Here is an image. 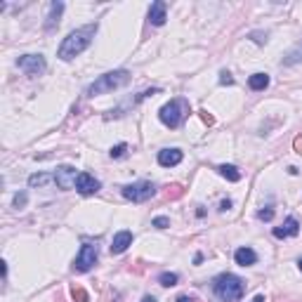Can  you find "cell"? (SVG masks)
Returning a JSON list of instances; mask_svg holds the SVG:
<instances>
[{
	"label": "cell",
	"mask_w": 302,
	"mask_h": 302,
	"mask_svg": "<svg viewBox=\"0 0 302 302\" xmlns=\"http://www.w3.org/2000/svg\"><path fill=\"white\" fill-rule=\"evenodd\" d=\"M71 298H74L76 302H90V298H88V293H85V288L80 286H71Z\"/></svg>",
	"instance_id": "obj_21"
},
{
	"label": "cell",
	"mask_w": 302,
	"mask_h": 302,
	"mask_svg": "<svg viewBox=\"0 0 302 302\" xmlns=\"http://www.w3.org/2000/svg\"><path fill=\"white\" fill-rule=\"evenodd\" d=\"M99 302H109V293H104V295H102V300Z\"/></svg>",
	"instance_id": "obj_34"
},
{
	"label": "cell",
	"mask_w": 302,
	"mask_h": 302,
	"mask_svg": "<svg viewBox=\"0 0 302 302\" xmlns=\"http://www.w3.org/2000/svg\"><path fill=\"white\" fill-rule=\"evenodd\" d=\"M158 163L163 168H172L182 163V151L180 149H163L158 151Z\"/></svg>",
	"instance_id": "obj_13"
},
{
	"label": "cell",
	"mask_w": 302,
	"mask_h": 302,
	"mask_svg": "<svg viewBox=\"0 0 302 302\" xmlns=\"http://www.w3.org/2000/svg\"><path fill=\"white\" fill-rule=\"evenodd\" d=\"M97 260H99V248L94 243H83V248H80L78 257L74 260V267L71 269L78 274H85L97 264Z\"/></svg>",
	"instance_id": "obj_6"
},
{
	"label": "cell",
	"mask_w": 302,
	"mask_h": 302,
	"mask_svg": "<svg viewBox=\"0 0 302 302\" xmlns=\"http://www.w3.org/2000/svg\"><path fill=\"white\" fill-rule=\"evenodd\" d=\"M229 208H231V201H229V198H226V201H222V203H220V210H229Z\"/></svg>",
	"instance_id": "obj_30"
},
{
	"label": "cell",
	"mask_w": 302,
	"mask_h": 302,
	"mask_svg": "<svg viewBox=\"0 0 302 302\" xmlns=\"http://www.w3.org/2000/svg\"><path fill=\"white\" fill-rule=\"evenodd\" d=\"M26 206V191H19L15 196V208H24Z\"/></svg>",
	"instance_id": "obj_26"
},
{
	"label": "cell",
	"mask_w": 302,
	"mask_h": 302,
	"mask_svg": "<svg viewBox=\"0 0 302 302\" xmlns=\"http://www.w3.org/2000/svg\"><path fill=\"white\" fill-rule=\"evenodd\" d=\"M163 196L168 201H177V198L184 196V189H182V184H168L166 189H163Z\"/></svg>",
	"instance_id": "obj_18"
},
{
	"label": "cell",
	"mask_w": 302,
	"mask_h": 302,
	"mask_svg": "<svg viewBox=\"0 0 302 302\" xmlns=\"http://www.w3.org/2000/svg\"><path fill=\"white\" fill-rule=\"evenodd\" d=\"M123 196L128 198V201H132V203H144V201L156 196V184L147 180L128 184V187H123Z\"/></svg>",
	"instance_id": "obj_5"
},
{
	"label": "cell",
	"mask_w": 302,
	"mask_h": 302,
	"mask_svg": "<svg viewBox=\"0 0 302 302\" xmlns=\"http://www.w3.org/2000/svg\"><path fill=\"white\" fill-rule=\"evenodd\" d=\"M250 302H264V295H255V298H253Z\"/></svg>",
	"instance_id": "obj_33"
},
{
	"label": "cell",
	"mask_w": 302,
	"mask_h": 302,
	"mask_svg": "<svg viewBox=\"0 0 302 302\" xmlns=\"http://www.w3.org/2000/svg\"><path fill=\"white\" fill-rule=\"evenodd\" d=\"M151 225H153V226H158V229H168V226H170V220L161 215V217H153V222H151Z\"/></svg>",
	"instance_id": "obj_25"
},
{
	"label": "cell",
	"mask_w": 302,
	"mask_h": 302,
	"mask_svg": "<svg viewBox=\"0 0 302 302\" xmlns=\"http://www.w3.org/2000/svg\"><path fill=\"white\" fill-rule=\"evenodd\" d=\"M248 85H250V90H264L267 85H269V76L267 74H253L248 78Z\"/></svg>",
	"instance_id": "obj_16"
},
{
	"label": "cell",
	"mask_w": 302,
	"mask_h": 302,
	"mask_svg": "<svg viewBox=\"0 0 302 302\" xmlns=\"http://www.w3.org/2000/svg\"><path fill=\"white\" fill-rule=\"evenodd\" d=\"M250 38L255 40L257 45H264V43H267V33H260V31H255V33H250Z\"/></svg>",
	"instance_id": "obj_27"
},
{
	"label": "cell",
	"mask_w": 302,
	"mask_h": 302,
	"mask_svg": "<svg viewBox=\"0 0 302 302\" xmlns=\"http://www.w3.org/2000/svg\"><path fill=\"white\" fill-rule=\"evenodd\" d=\"M293 147H295V151L302 156V135H298L295 137V142H293Z\"/></svg>",
	"instance_id": "obj_29"
},
{
	"label": "cell",
	"mask_w": 302,
	"mask_h": 302,
	"mask_svg": "<svg viewBox=\"0 0 302 302\" xmlns=\"http://www.w3.org/2000/svg\"><path fill=\"white\" fill-rule=\"evenodd\" d=\"M125 151H128V144H116V147L109 151V153H111V158H123V156H125Z\"/></svg>",
	"instance_id": "obj_23"
},
{
	"label": "cell",
	"mask_w": 302,
	"mask_h": 302,
	"mask_svg": "<svg viewBox=\"0 0 302 302\" xmlns=\"http://www.w3.org/2000/svg\"><path fill=\"white\" fill-rule=\"evenodd\" d=\"M298 267H300V272H302V260H300V262H298Z\"/></svg>",
	"instance_id": "obj_35"
},
{
	"label": "cell",
	"mask_w": 302,
	"mask_h": 302,
	"mask_svg": "<svg viewBox=\"0 0 302 302\" xmlns=\"http://www.w3.org/2000/svg\"><path fill=\"white\" fill-rule=\"evenodd\" d=\"M130 245H132V231L123 229V231H118V234L113 236V241H111V245H109V250H111V255H123Z\"/></svg>",
	"instance_id": "obj_10"
},
{
	"label": "cell",
	"mask_w": 302,
	"mask_h": 302,
	"mask_svg": "<svg viewBox=\"0 0 302 302\" xmlns=\"http://www.w3.org/2000/svg\"><path fill=\"white\" fill-rule=\"evenodd\" d=\"M177 281H180V276H177L175 272H163L161 276H158V283H161V286H166V288L177 286Z\"/></svg>",
	"instance_id": "obj_19"
},
{
	"label": "cell",
	"mask_w": 302,
	"mask_h": 302,
	"mask_svg": "<svg viewBox=\"0 0 302 302\" xmlns=\"http://www.w3.org/2000/svg\"><path fill=\"white\" fill-rule=\"evenodd\" d=\"M257 217H260L262 222H269V220H274V208H272V206H267V208H262V210L257 212Z\"/></svg>",
	"instance_id": "obj_22"
},
{
	"label": "cell",
	"mask_w": 302,
	"mask_h": 302,
	"mask_svg": "<svg viewBox=\"0 0 302 302\" xmlns=\"http://www.w3.org/2000/svg\"><path fill=\"white\" fill-rule=\"evenodd\" d=\"M64 12V2H52L50 5V15H47V21H45V31H52L55 26H59V17Z\"/></svg>",
	"instance_id": "obj_15"
},
{
	"label": "cell",
	"mask_w": 302,
	"mask_h": 302,
	"mask_svg": "<svg viewBox=\"0 0 302 302\" xmlns=\"http://www.w3.org/2000/svg\"><path fill=\"white\" fill-rule=\"evenodd\" d=\"M50 180H52L50 175H45V172H38V175H31V177H29V184H31V187H45Z\"/></svg>",
	"instance_id": "obj_20"
},
{
	"label": "cell",
	"mask_w": 302,
	"mask_h": 302,
	"mask_svg": "<svg viewBox=\"0 0 302 302\" xmlns=\"http://www.w3.org/2000/svg\"><path fill=\"white\" fill-rule=\"evenodd\" d=\"M130 78H132V76H130V71H125V69L109 71V74L99 76L90 88H88V94L94 97V94H104V92L118 90V88H123V85H128V83H130Z\"/></svg>",
	"instance_id": "obj_4"
},
{
	"label": "cell",
	"mask_w": 302,
	"mask_h": 302,
	"mask_svg": "<svg viewBox=\"0 0 302 302\" xmlns=\"http://www.w3.org/2000/svg\"><path fill=\"white\" fill-rule=\"evenodd\" d=\"M217 170H220V175L226 177L229 182H239V180H241V172H239V168H236V166H226V163H225V166H220Z\"/></svg>",
	"instance_id": "obj_17"
},
{
	"label": "cell",
	"mask_w": 302,
	"mask_h": 302,
	"mask_svg": "<svg viewBox=\"0 0 302 302\" xmlns=\"http://www.w3.org/2000/svg\"><path fill=\"white\" fill-rule=\"evenodd\" d=\"M78 175H80V172H76L74 166H61V168H57V172H55V182H57V187H59V189L66 191V189L76 187Z\"/></svg>",
	"instance_id": "obj_8"
},
{
	"label": "cell",
	"mask_w": 302,
	"mask_h": 302,
	"mask_svg": "<svg viewBox=\"0 0 302 302\" xmlns=\"http://www.w3.org/2000/svg\"><path fill=\"white\" fill-rule=\"evenodd\" d=\"M212 290L222 302H239L245 293V283L236 274H220L212 281Z\"/></svg>",
	"instance_id": "obj_2"
},
{
	"label": "cell",
	"mask_w": 302,
	"mask_h": 302,
	"mask_svg": "<svg viewBox=\"0 0 302 302\" xmlns=\"http://www.w3.org/2000/svg\"><path fill=\"white\" fill-rule=\"evenodd\" d=\"M17 66L29 76H40V74H45V69H47L43 55H21L17 59Z\"/></svg>",
	"instance_id": "obj_7"
},
{
	"label": "cell",
	"mask_w": 302,
	"mask_h": 302,
	"mask_svg": "<svg viewBox=\"0 0 302 302\" xmlns=\"http://www.w3.org/2000/svg\"><path fill=\"white\" fill-rule=\"evenodd\" d=\"M99 187H102L99 180H94L90 172H80L78 180H76V189H78V194H83V196H92V194H97Z\"/></svg>",
	"instance_id": "obj_9"
},
{
	"label": "cell",
	"mask_w": 302,
	"mask_h": 302,
	"mask_svg": "<svg viewBox=\"0 0 302 302\" xmlns=\"http://www.w3.org/2000/svg\"><path fill=\"white\" fill-rule=\"evenodd\" d=\"M142 302H156V298H153V295H144V298H142Z\"/></svg>",
	"instance_id": "obj_32"
},
{
	"label": "cell",
	"mask_w": 302,
	"mask_h": 302,
	"mask_svg": "<svg viewBox=\"0 0 302 302\" xmlns=\"http://www.w3.org/2000/svg\"><path fill=\"white\" fill-rule=\"evenodd\" d=\"M234 260H236V264H241V267H250V264L257 262V253L253 248H239V250L234 253Z\"/></svg>",
	"instance_id": "obj_14"
},
{
	"label": "cell",
	"mask_w": 302,
	"mask_h": 302,
	"mask_svg": "<svg viewBox=\"0 0 302 302\" xmlns=\"http://www.w3.org/2000/svg\"><path fill=\"white\" fill-rule=\"evenodd\" d=\"M220 83H222V85H231V83H234V76L229 74L226 69H222V71H220Z\"/></svg>",
	"instance_id": "obj_24"
},
{
	"label": "cell",
	"mask_w": 302,
	"mask_h": 302,
	"mask_svg": "<svg viewBox=\"0 0 302 302\" xmlns=\"http://www.w3.org/2000/svg\"><path fill=\"white\" fill-rule=\"evenodd\" d=\"M189 102L184 99V97H175V99H170L166 106H161V111H158V118L161 123L170 128V130H175V128H180L184 118L189 116Z\"/></svg>",
	"instance_id": "obj_3"
},
{
	"label": "cell",
	"mask_w": 302,
	"mask_h": 302,
	"mask_svg": "<svg viewBox=\"0 0 302 302\" xmlns=\"http://www.w3.org/2000/svg\"><path fill=\"white\" fill-rule=\"evenodd\" d=\"M300 47H302V45H300Z\"/></svg>",
	"instance_id": "obj_36"
},
{
	"label": "cell",
	"mask_w": 302,
	"mask_h": 302,
	"mask_svg": "<svg viewBox=\"0 0 302 302\" xmlns=\"http://www.w3.org/2000/svg\"><path fill=\"white\" fill-rule=\"evenodd\" d=\"M177 302H196V298H189V295H182V298H177Z\"/></svg>",
	"instance_id": "obj_31"
},
{
	"label": "cell",
	"mask_w": 302,
	"mask_h": 302,
	"mask_svg": "<svg viewBox=\"0 0 302 302\" xmlns=\"http://www.w3.org/2000/svg\"><path fill=\"white\" fill-rule=\"evenodd\" d=\"M94 33H97V24H88V26H80V29L71 31L66 38H64V43L59 45V52H57V57L64 61L74 59L78 57L85 47L92 43V38H94Z\"/></svg>",
	"instance_id": "obj_1"
},
{
	"label": "cell",
	"mask_w": 302,
	"mask_h": 302,
	"mask_svg": "<svg viewBox=\"0 0 302 302\" xmlns=\"http://www.w3.org/2000/svg\"><path fill=\"white\" fill-rule=\"evenodd\" d=\"M168 19V5L163 0H156L153 5L149 7V21L153 26H163Z\"/></svg>",
	"instance_id": "obj_12"
},
{
	"label": "cell",
	"mask_w": 302,
	"mask_h": 302,
	"mask_svg": "<svg viewBox=\"0 0 302 302\" xmlns=\"http://www.w3.org/2000/svg\"><path fill=\"white\" fill-rule=\"evenodd\" d=\"M201 121L206 123V125H215V116H212V113H208V111L203 109V111H201Z\"/></svg>",
	"instance_id": "obj_28"
},
{
	"label": "cell",
	"mask_w": 302,
	"mask_h": 302,
	"mask_svg": "<svg viewBox=\"0 0 302 302\" xmlns=\"http://www.w3.org/2000/svg\"><path fill=\"white\" fill-rule=\"evenodd\" d=\"M300 234V222L295 217H288L281 226H274V236L276 239H290V236H298Z\"/></svg>",
	"instance_id": "obj_11"
}]
</instances>
